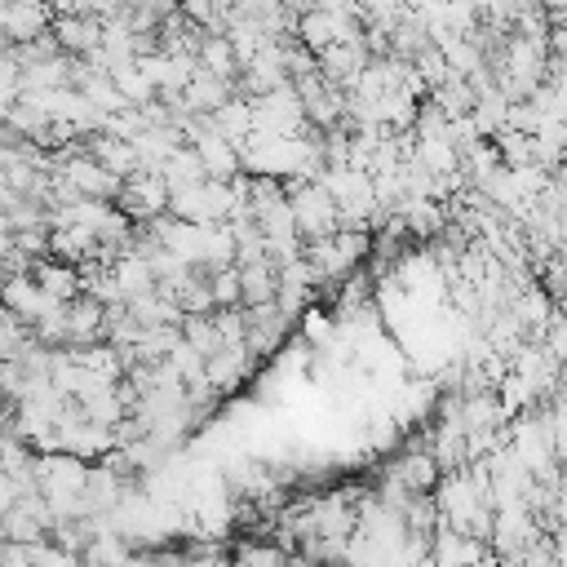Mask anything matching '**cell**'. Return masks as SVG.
<instances>
[{"label": "cell", "instance_id": "cell-3", "mask_svg": "<svg viewBox=\"0 0 567 567\" xmlns=\"http://www.w3.org/2000/svg\"><path fill=\"white\" fill-rule=\"evenodd\" d=\"M31 279H35L53 301H75V297H80V270L66 266V261L40 257V261H31Z\"/></svg>", "mask_w": 567, "mask_h": 567}, {"label": "cell", "instance_id": "cell-1", "mask_svg": "<svg viewBox=\"0 0 567 567\" xmlns=\"http://www.w3.org/2000/svg\"><path fill=\"white\" fill-rule=\"evenodd\" d=\"M53 13L44 0H4V40L9 44H31L40 35H49Z\"/></svg>", "mask_w": 567, "mask_h": 567}, {"label": "cell", "instance_id": "cell-2", "mask_svg": "<svg viewBox=\"0 0 567 567\" xmlns=\"http://www.w3.org/2000/svg\"><path fill=\"white\" fill-rule=\"evenodd\" d=\"M49 35L58 40V49H62L66 58H84V53H93V49L102 44V18H89V13H62V18H53Z\"/></svg>", "mask_w": 567, "mask_h": 567}, {"label": "cell", "instance_id": "cell-6", "mask_svg": "<svg viewBox=\"0 0 567 567\" xmlns=\"http://www.w3.org/2000/svg\"><path fill=\"white\" fill-rule=\"evenodd\" d=\"M540 9H567V0H540Z\"/></svg>", "mask_w": 567, "mask_h": 567}, {"label": "cell", "instance_id": "cell-4", "mask_svg": "<svg viewBox=\"0 0 567 567\" xmlns=\"http://www.w3.org/2000/svg\"><path fill=\"white\" fill-rule=\"evenodd\" d=\"M292 35H297L310 53H323L328 44H337V22H332V13H323V9H306V13H297Z\"/></svg>", "mask_w": 567, "mask_h": 567}, {"label": "cell", "instance_id": "cell-8", "mask_svg": "<svg viewBox=\"0 0 567 567\" xmlns=\"http://www.w3.org/2000/svg\"><path fill=\"white\" fill-rule=\"evenodd\" d=\"M359 4H363V0H359Z\"/></svg>", "mask_w": 567, "mask_h": 567}, {"label": "cell", "instance_id": "cell-5", "mask_svg": "<svg viewBox=\"0 0 567 567\" xmlns=\"http://www.w3.org/2000/svg\"><path fill=\"white\" fill-rule=\"evenodd\" d=\"M44 4H49V9H58V18H62V13H75V9H80V0H44Z\"/></svg>", "mask_w": 567, "mask_h": 567}, {"label": "cell", "instance_id": "cell-7", "mask_svg": "<svg viewBox=\"0 0 567 567\" xmlns=\"http://www.w3.org/2000/svg\"><path fill=\"white\" fill-rule=\"evenodd\" d=\"M0 9H4V0H0Z\"/></svg>", "mask_w": 567, "mask_h": 567}]
</instances>
